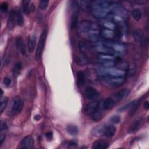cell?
Here are the masks:
<instances>
[{"mask_svg":"<svg viewBox=\"0 0 149 149\" xmlns=\"http://www.w3.org/2000/svg\"><path fill=\"white\" fill-rule=\"evenodd\" d=\"M101 77H125L126 72L121 69L112 68H101L97 70Z\"/></svg>","mask_w":149,"mask_h":149,"instance_id":"6da1fadb","label":"cell"},{"mask_svg":"<svg viewBox=\"0 0 149 149\" xmlns=\"http://www.w3.org/2000/svg\"><path fill=\"white\" fill-rule=\"evenodd\" d=\"M47 33H48V29H47V26H46L43 29L38 42V45L36 48V54H35V58L36 61H38L41 58V55L42 54V51L45 44V41L47 37Z\"/></svg>","mask_w":149,"mask_h":149,"instance_id":"7a4b0ae2","label":"cell"},{"mask_svg":"<svg viewBox=\"0 0 149 149\" xmlns=\"http://www.w3.org/2000/svg\"><path fill=\"white\" fill-rule=\"evenodd\" d=\"M23 107V102L18 96H15L10 101V107L8 109V114L13 115L19 113Z\"/></svg>","mask_w":149,"mask_h":149,"instance_id":"3957f363","label":"cell"},{"mask_svg":"<svg viewBox=\"0 0 149 149\" xmlns=\"http://www.w3.org/2000/svg\"><path fill=\"white\" fill-rule=\"evenodd\" d=\"M125 80V77H101V83L107 87H116L122 84Z\"/></svg>","mask_w":149,"mask_h":149,"instance_id":"277c9868","label":"cell"},{"mask_svg":"<svg viewBox=\"0 0 149 149\" xmlns=\"http://www.w3.org/2000/svg\"><path fill=\"white\" fill-rule=\"evenodd\" d=\"M91 29H98L97 25L90 20H82L79 25L78 30L80 33H87Z\"/></svg>","mask_w":149,"mask_h":149,"instance_id":"5b68a950","label":"cell"},{"mask_svg":"<svg viewBox=\"0 0 149 149\" xmlns=\"http://www.w3.org/2000/svg\"><path fill=\"white\" fill-rule=\"evenodd\" d=\"M84 94L86 97L90 100H95L99 97V92L91 86H88L85 88Z\"/></svg>","mask_w":149,"mask_h":149,"instance_id":"8992f818","label":"cell"},{"mask_svg":"<svg viewBox=\"0 0 149 149\" xmlns=\"http://www.w3.org/2000/svg\"><path fill=\"white\" fill-rule=\"evenodd\" d=\"M34 146V139L31 136H27L24 137L19 144L18 147L19 148H26L30 149L33 147Z\"/></svg>","mask_w":149,"mask_h":149,"instance_id":"52a82bcc","label":"cell"},{"mask_svg":"<svg viewBox=\"0 0 149 149\" xmlns=\"http://www.w3.org/2000/svg\"><path fill=\"white\" fill-rule=\"evenodd\" d=\"M95 50L97 51L99 54H111L115 52L113 49L110 47L109 46L105 44L104 43H102L98 44L95 47Z\"/></svg>","mask_w":149,"mask_h":149,"instance_id":"ba28073f","label":"cell"},{"mask_svg":"<svg viewBox=\"0 0 149 149\" xmlns=\"http://www.w3.org/2000/svg\"><path fill=\"white\" fill-rule=\"evenodd\" d=\"M130 93V90L129 89L127 88H125V89H122L120 90L116 93H115L112 95V98L113 99V100L117 102L123 99H124L125 98H126L129 94Z\"/></svg>","mask_w":149,"mask_h":149,"instance_id":"9c48e42d","label":"cell"},{"mask_svg":"<svg viewBox=\"0 0 149 149\" xmlns=\"http://www.w3.org/2000/svg\"><path fill=\"white\" fill-rule=\"evenodd\" d=\"M133 37L134 41L137 42H141L143 45H145L147 42L144 33L140 29H136L134 30L133 32Z\"/></svg>","mask_w":149,"mask_h":149,"instance_id":"30bf717a","label":"cell"},{"mask_svg":"<svg viewBox=\"0 0 149 149\" xmlns=\"http://www.w3.org/2000/svg\"><path fill=\"white\" fill-rule=\"evenodd\" d=\"M99 104L100 102L97 101H94L87 104L84 109V113L86 115H90L98 109Z\"/></svg>","mask_w":149,"mask_h":149,"instance_id":"8fae6325","label":"cell"},{"mask_svg":"<svg viewBox=\"0 0 149 149\" xmlns=\"http://www.w3.org/2000/svg\"><path fill=\"white\" fill-rule=\"evenodd\" d=\"M75 62L79 66H85L88 63V59L83 53H79L74 56Z\"/></svg>","mask_w":149,"mask_h":149,"instance_id":"7c38bea8","label":"cell"},{"mask_svg":"<svg viewBox=\"0 0 149 149\" xmlns=\"http://www.w3.org/2000/svg\"><path fill=\"white\" fill-rule=\"evenodd\" d=\"M109 146V143L104 139H98L95 141L92 144L93 149H105Z\"/></svg>","mask_w":149,"mask_h":149,"instance_id":"4fadbf2b","label":"cell"},{"mask_svg":"<svg viewBox=\"0 0 149 149\" xmlns=\"http://www.w3.org/2000/svg\"><path fill=\"white\" fill-rule=\"evenodd\" d=\"M116 102L113 100L112 97L106 98L101 105V108L103 110H110L115 105Z\"/></svg>","mask_w":149,"mask_h":149,"instance_id":"5bb4252c","label":"cell"},{"mask_svg":"<svg viewBox=\"0 0 149 149\" xmlns=\"http://www.w3.org/2000/svg\"><path fill=\"white\" fill-rule=\"evenodd\" d=\"M16 22V10H12L9 13L8 22H7L8 29L10 30L12 29L15 27Z\"/></svg>","mask_w":149,"mask_h":149,"instance_id":"9a60e30c","label":"cell"},{"mask_svg":"<svg viewBox=\"0 0 149 149\" xmlns=\"http://www.w3.org/2000/svg\"><path fill=\"white\" fill-rule=\"evenodd\" d=\"M116 132V128L114 126L110 125H104L103 129V135L107 137L110 138L114 136Z\"/></svg>","mask_w":149,"mask_h":149,"instance_id":"2e32d148","label":"cell"},{"mask_svg":"<svg viewBox=\"0 0 149 149\" xmlns=\"http://www.w3.org/2000/svg\"><path fill=\"white\" fill-rule=\"evenodd\" d=\"M91 14L93 17L98 19H102L105 18L108 13L105 10L100 9H94L91 10Z\"/></svg>","mask_w":149,"mask_h":149,"instance_id":"e0dca14e","label":"cell"},{"mask_svg":"<svg viewBox=\"0 0 149 149\" xmlns=\"http://www.w3.org/2000/svg\"><path fill=\"white\" fill-rule=\"evenodd\" d=\"M36 36L35 35H31L29 36L27 38V45H28V49L30 53H32L36 48Z\"/></svg>","mask_w":149,"mask_h":149,"instance_id":"ac0fdd59","label":"cell"},{"mask_svg":"<svg viewBox=\"0 0 149 149\" xmlns=\"http://www.w3.org/2000/svg\"><path fill=\"white\" fill-rule=\"evenodd\" d=\"M87 33L88 39L91 41H97L100 38V31L98 29H91Z\"/></svg>","mask_w":149,"mask_h":149,"instance_id":"d6986e66","label":"cell"},{"mask_svg":"<svg viewBox=\"0 0 149 149\" xmlns=\"http://www.w3.org/2000/svg\"><path fill=\"white\" fill-rule=\"evenodd\" d=\"M142 123L141 119H137L135 120L129 126L128 129V132L129 133H133L138 130Z\"/></svg>","mask_w":149,"mask_h":149,"instance_id":"ffe728a7","label":"cell"},{"mask_svg":"<svg viewBox=\"0 0 149 149\" xmlns=\"http://www.w3.org/2000/svg\"><path fill=\"white\" fill-rule=\"evenodd\" d=\"M16 45L19 50V51L21 53L22 55H24L26 54V48L24 45V41H23L21 37H17L16 40Z\"/></svg>","mask_w":149,"mask_h":149,"instance_id":"44dd1931","label":"cell"},{"mask_svg":"<svg viewBox=\"0 0 149 149\" xmlns=\"http://www.w3.org/2000/svg\"><path fill=\"white\" fill-rule=\"evenodd\" d=\"M100 35L102 37L109 40L115 37V34L113 30H111L107 29H103L100 31Z\"/></svg>","mask_w":149,"mask_h":149,"instance_id":"7402d4cb","label":"cell"},{"mask_svg":"<svg viewBox=\"0 0 149 149\" xmlns=\"http://www.w3.org/2000/svg\"><path fill=\"white\" fill-rule=\"evenodd\" d=\"M91 119L94 122H99L104 118V113L100 109L96 110L90 115Z\"/></svg>","mask_w":149,"mask_h":149,"instance_id":"603a6c76","label":"cell"},{"mask_svg":"<svg viewBox=\"0 0 149 149\" xmlns=\"http://www.w3.org/2000/svg\"><path fill=\"white\" fill-rule=\"evenodd\" d=\"M85 76L83 72L78 71L77 72V81L79 87L83 86L85 83Z\"/></svg>","mask_w":149,"mask_h":149,"instance_id":"cb8c5ba5","label":"cell"},{"mask_svg":"<svg viewBox=\"0 0 149 149\" xmlns=\"http://www.w3.org/2000/svg\"><path fill=\"white\" fill-rule=\"evenodd\" d=\"M140 102H141V98L140 99L139 98L138 100L134 101L132 105L130 107V109L129 111V115L130 116L133 115L136 113V111L137 110L139 107V105L140 104Z\"/></svg>","mask_w":149,"mask_h":149,"instance_id":"d4e9b609","label":"cell"},{"mask_svg":"<svg viewBox=\"0 0 149 149\" xmlns=\"http://www.w3.org/2000/svg\"><path fill=\"white\" fill-rule=\"evenodd\" d=\"M66 131L69 134H70L72 136H75L78 133L79 129H78V127L76 125L70 124L67 126Z\"/></svg>","mask_w":149,"mask_h":149,"instance_id":"484cf974","label":"cell"},{"mask_svg":"<svg viewBox=\"0 0 149 149\" xmlns=\"http://www.w3.org/2000/svg\"><path fill=\"white\" fill-rule=\"evenodd\" d=\"M104 125H102V126H97V127H94L92 131V134L94 136H103V129H104Z\"/></svg>","mask_w":149,"mask_h":149,"instance_id":"4316f807","label":"cell"},{"mask_svg":"<svg viewBox=\"0 0 149 149\" xmlns=\"http://www.w3.org/2000/svg\"><path fill=\"white\" fill-rule=\"evenodd\" d=\"M100 63L103 68H112L115 65V62L113 60H98Z\"/></svg>","mask_w":149,"mask_h":149,"instance_id":"83f0119b","label":"cell"},{"mask_svg":"<svg viewBox=\"0 0 149 149\" xmlns=\"http://www.w3.org/2000/svg\"><path fill=\"white\" fill-rule=\"evenodd\" d=\"M132 15L136 21H139L142 17V13L139 9H134L132 12Z\"/></svg>","mask_w":149,"mask_h":149,"instance_id":"f1b7e54d","label":"cell"},{"mask_svg":"<svg viewBox=\"0 0 149 149\" xmlns=\"http://www.w3.org/2000/svg\"><path fill=\"white\" fill-rule=\"evenodd\" d=\"M78 24V16L76 14H73L70 17V27L71 29H74Z\"/></svg>","mask_w":149,"mask_h":149,"instance_id":"f546056e","label":"cell"},{"mask_svg":"<svg viewBox=\"0 0 149 149\" xmlns=\"http://www.w3.org/2000/svg\"><path fill=\"white\" fill-rule=\"evenodd\" d=\"M22 68V63H21L20 62H17V63L15 65V66H14V67H13V71H12V72H13V76H15V77H16V76H17L18 75H19Z\"/></svg>","mask_w":149,"mask_h":149,"instance_id":"4dcf8cb0","label":"cell"},{"mask_svg":"<svg viewBox=\"0 0 149 149\" xmlns=\"http://www.w3.org/2000/svg\"><path fill=\"white\" fill-rule=\"evenodd\" d=\"M29 3H30V1H27V0H23L22 1V10L26 15L29 14L30 12Z\"/></svg>","mask_w":149,"mask_h":149,"instance_id":"1f68e13d","label":"cell"},{"mask_svg":"<svg viewBox=\"0 0 149 149\" xmlns=\"http://www.w3.org/2000/svg\"><path fill=\"white\" fill-rule=\"evenodd\" d=\"M103 26L104 27H105V29H109V30H114L116 29V24L113 23V22H112L111 21H107V22H105L104 23H103Z\"/></svg>","mask_w":149,"mask_h":149,"instance_id":"d6a6232c","label":"cell"},{"mask_svg":"<svg viewBox=\"0 0 149 149\" xmlns=\"http://www.w3.org/2000/svg\"><path fill=\"white\" fill-rule=\"evenodd\" d=\"M98 60H113L114 56L111 54H98Z\"/></svg>","mask_w":149,"mask_h":149,"instance_id":"836d02e7","label":"cell"},{"mask_svg":"<svg viewBox=\"0 0 149 149\" xmlns=\"http://www.w3.org/2000/svg\"><path fill=\"white\" fill-rule=\"evenodd\" d=\"M16 23L19 26H22L24 24L23 17L20 11L16 10Z\"/></svg>","mask_w":149,"mask_h":149,"instance_id":"e575fe53","label":"cell"},{"mask_svg":"<svg viewBox=\"0 0 149 149\" xmlns=\"http://www.w3.org/2000/svg\"><path fill=\"white\" fill-rule=\"evenodd\" d=\"M8 98L7 97H3L1 98V106H0V109H1V113H2L3 111V110L5 109L8 105Z\"/></svg>","mask_w":149,"mask_h":149,"instance_id":"d590c367","label":"cell"},{"mask_svg":"<svg viewBox=\"0 0 149 149\" xmlns=\"http://www.w3.org/2000/svg\"><path fill=\"white\" fill-rule=\"evenodd\" d=\"M111 123L113 124H118L120 121V117L119 115H113L109 118Z\"/></svg>","mask_w":149,"mask_h":149,"instance_id":"8d00e7d4","label":"cell"},{"mask_svg":"<svg viewBox=\"0 0 149 149\" xmlns=\"http://www.w3.org/2000/svg\"><path fill=\"white\" fill-rule=\"evenodd\" d=\"M90 5V1H80L79 2V6L81 7L83 10L86 9Z\"/></svg>","mask_w":149,"mask_h":149,"instance_id":"74e56055","label":"cell"},{"mask_svg":"<svg viewBox=\"0 0 149 149\" xmlns=\"http://www.w3.org/2000/svg\"><path fill=\"white\" fill-rule=\"evenodd\" d=\"M66 144V147L68 148H76L78 147L77 144L73 141H70L65 143Z\"/></svg>","mask_w":149,"mask_h":149,"instance_id":"f35d334b","label":"cell"},{"mask_svg":"<svg viewBox=\"0 0 149 149\" xmlns=\"http://www.w3.org/2000/svg\"><path fill=\"white\" fill-rule=\"evenodd\" d=\"M49 5V1H40V3H39V6H40V8L41 10H44Z\"/></svg>","mask_w":149,"mask_h":149,"instance_id":"ab89813d","label":"cell"},{"mask_svg":"<svg viewBox=\"0 0 149 149\" xmlns=\"http://www.w3.org/2000/svg\"><path fill=\"white\" fill-rule=\"evenodd\" d=\"M133 102H134V101H132V102H129V103H127L126 105H124V106H123V107H120V108L118 109V111H120V112H121V111H125V110H126V109H128L129 108H130V107L132 105V104H133Z\"/></svg>","mask_w":149,"mask_h":149,"instance_id":"60d3db41","label":"cell"},{"mask_svg":"<svg viewBox=\"0 0 149 149\" xmlns=\"http://www.w3.org/2000/svg\"><path fill=\"white\" fill-rule=\"evenodd\" d=\"M11 83H12V80H11V79H10L9 77H5L3 79V83L4 84V85H5V86H10V84H11Z\"/></svg>","mask_w":149,"mask_h":149,"instance_id":"b9f144b4","label":"cell"},{"mask_svg":"<svg viewBox=\"0 0 149 149\" xmlns=\"http://www.w3.org/2000/svg\"><path fill=\"white\" fill-rule=\"evenodd\" d=\"M8 9V4L6 2H3L1 5V10L3 12H5Z\"/></svg>","mask_w":149,"mask_h":149,"instance_id":"7bdbcfd3","label":"cell"},{"mask_svg":"<svg viewBox=\"0 0 149 149\" xmlns=\"http://www.w3.org/2000/svg\"><path fill=\"white\" fill-rule=\"evenodd\" d=\"M45 137L48 140H52L53 137V133L52 132H48L45 133Z\"/></svg>","mask_w":149,"mask_h":149,"instance_id":"ee69618b","label":"cell"},{"mask_svg":"<svg viewBox=\"0 0 149 149\" xmlns=\"http://www.w3.org/2000/svg\"><path fill=\"white\" fill-rule=\"evenodd\" d=\"M7 129V126L5 122H1V131L2 132Z\"/></svg>","mask_w":149,"mask_h":149,"instance_id":"f6af8a7d","label":"cell"},{"mask_svg":"<svg viewBox=\"0 0 149 149\" xmlns=\"http://www.w3.org/2000/svg\"><path fill=\"white\" fill-rule=\"evenodd\" d=\"M143 106H144V109H146V110H148L149 109V103H148V101H145L144 102Z\"/></svg>","mask_w":149,"mask_h":149,"instance_id":"bcb514c9","label":"cell"},{"mask_svg":"<svg viewBox=\"0 0 149 149\" xmlns=\"http://www.w3.org/2000/svg\"><path fill=\"white\" fill-rule=\"evenodd\" d=\"M5 136L4 134H1V137H0V142H1V145H2L3 143V141H5Z\"/></svg>","mask_w":149,"mask_h":149,"instance_id":"7dc6e473","label":"cell"},{"mask_svg":"<svg viewBox=\"0 0 149 149\" xmlns=\"http://www.w3.org/2000/svg\"><path fill=\"white\" fill-rule=\"evenodd\" d=\"M41 118V115H38H38H36L34 116V120H37V121L39 120Z\"/></svg>","mask_w":149,"mask_h":149,"instance_id":"c3c4849f","label":"cell"},{"mask_svg":"<svg viewBox=\"0 0 149 149\" xmlns=\"http://www.w3.org/2000/svg\"><path fill=\"white\" fill-rule=\"evenodd\" d=\"M34 9H35V6L34 5V4H31V6H30V10H31V12H34Z\"/></svg>","mask_w":149,"mask_h":149,"instance_id":"681fc988","label":"cell"},{"mask_svg":"<svg viewBox=\"0 0 149 149\" xmlns=\"http://www.w3.org/2000/svg\"><path fill=\"white\" fill-rule=\"evenodd\" d=\"M1 97H2V95H3V90H2V89H1Z\"/></svg>","mask_w":149,"mask_h":149,"instance_id":"f907efd6","label":"cell"}]
</instances>
